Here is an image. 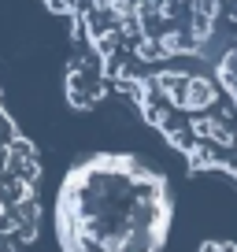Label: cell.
<instances>
[{"instance_id":"3957f363","label":"cell","mask_w":237,"mask_h":252,"mask_svg":"<svg viewBox=\"0 0 237 252\" xmlns=\"http://www.w3.org/2000/svg\"><path fill=\"white\" fill-rule=\"evenodd\" d=\"M37 226V156L0 100V252L26 245Z\"/></svg>"},{"instance_id":"7a4b0ae2","label":"cell","mask_w":237,"mask_h":252,"mask_svg":"<svg viewBox=\"0 0 237 252\" xmlns=\"http://www.w3.org/2000/svg\"><path fill=\"white\" fill-rule=\"evenodd\" d=\"M167 189L134 156H96L71 171L59 193L67 252H156L167 234Z\"/></svg>"},{"instance_id":"6da1fadb","label":"cell","mask_w":237,"mask_h":252,"mask_svg":"<svg viewBox=\"0 0 237 252\" xmlns=\"http://www.w3.org/2000/svg\"><path fill=\"white\" fill-rule=\"evenodd\" d=\"M67 26V96H118L197 171L237 182V0H45Z\"/></svg>"}]
</instances>
